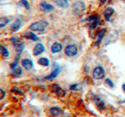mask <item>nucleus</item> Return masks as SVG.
<instances>
[{"mask_svg": "<svg viewBox=\"0 0 125 117\" xmlns=\"http://www.w3.org/2000/svg\"><path fill=\"white\" fill-rule=\"evenodd\" d=\"M49 23L46 20H38L34 22L30 25L29 28L31 31H37V32H43L48 27Z\"/></svg>", "mask_w": 125, "mask_h": 117, "instance_id": "1", "label": "nucleus"}, {"mask_svg": "<svg viewBox=\"0 0 125 117\" xmlns=\"http://www.w3.org/2000/svg\"><path fill=\"white\" fill-rule=\"evenodd\" d=\"M85 10H86L85 3L83 1H81V0L76 1L73 3V5L72 6L73 13L76 16H79V15L82 14L85 11Z\"/></svg>", "mask_w": 125, "mask_h": 117, "instance_id": "2", "label": "nucleus"}, {"mask_svg": "<svg viewBox=\"0 0 125 117\" xmlns=\"http://www.w3.org/2000/svg\"><path fill=\"white\" fill-rule=\"evenodd\" d=\"M11 41L13 43V45L16 51H17V52L18 54H21V52L24 49V46H25L24 42L21 41L20 39L17 38H11Z\"/></svg>", "mask_w": 125, "mask_h": 117, "instance_id": "3", "label": "nucleus"}, {"mask_svg": "<svg viewBox=\"0 0 125 117\" xmlns=\"http://www.w3.org/2000/svg\"><path fill=\"white\" fill-rule=\"evenodd\" d=\"M92 76L95 80L103 79V78L105 77V72L104 68L100 66H96L92 71Z\"/></svg>", "mask_w": 125, "mask_h": 117, "instance_id": "4", "label": "nucleus"}, {"mask_svg": "<svg viewBox=\"0 0 125 117\" xmlns=\"http://www.w3.org/2000/svg\"><path fill=\"white\" fill-rule=\"evenodd\" d=\"M65 55L68 57H73L75 56L78 53V49L76 45H68L66 46L64 49Z\"/></svg>", "mask_w": 125, "mask_h": 117, "instance_id": "5", "label": "nucleus"}, {"mask_svg": "<svg viewBox=\"0 0 125 117\" xmlns=\"http://www.w3.org/2000/svg\"><path fill=\"white\" fill-rule=\"evenodd\" d=\"M60 71H61V69L60 67V66H59L57 63H56V62H54V65L52 67V71L51 72V73L49 74L48 76L45 77V80H50L54 79V78H56L59 74H60Z\"/></svg>", "mask_w": 125, "mask_h": 117, "instance_id": "6", "label": "nucleus"}, {"mask_svg": "<svg viewBox=\"0 0 125 117\" xmlns=\"http://www.w3.org/2000/svg\"><path fill=\"white\" fill-rule=\"evenodd\" d=\"M39 8H40V10L42 12H44V13H51V12H52L55 9L54 6L52 5V4L48 3V2H44V1L41 2L40 5H39Z\"/></svg>", "mask_w": 125, "mask_h": 117, "instance_id": "7", "label": "nucleus"}, {"mask_svg": "<svg viewBox=\"0 0 125 117\" xmlns=\"http://www.w3.org/2000/svg\"><path fill=\"white\" fill-rule=\"evenodd\" d=\"M92 100L94 101V103H95V106L99 108V110H103V109L105 108V104L104 101L100 98V97L94 95L92 96Z\"/></svg>", "mask_w": 125, "mask_h": 117, "instance_id": "8", "label": "nucleus"}, {"mask_svg": "<svg viewBox=\"0 0 125 117\" xmlns=\"http://www.w3.org/2000/svg\"><path fill=\"white\" fill-rule=\"evenodd\" d=\"M45 48V45L42 44V43H38L34 45V49H33V55L34 56H40L41 54L44 52Z\"/></svg>", "mask_w": 125, "mask_h": 117, "instance_id": "9", "label": "nucleus"}, {"mask_svg": "<svg viewBox=\"0 0 125 117\" xmlns=\"http://www.w3.org/2000/svg\"><path fill=\"white\" fill-rule=\"evenodd\" d=\"M51 89H52V91L53 93H55L58 97H64L66 95V91H64L62 88H60V86L57 84H53L51 87Z\"/></svg>", "mask_w": 125, "mask_h": 117, "instance_id": "10", "label": "nucleus"}, {"mask_svg": "<svg viewBox=\"0 0 125 117\" xmlns=\"http://www.w3.org/2000/svg\"><path fill=\"white\" fill-rule=\"evenodd\" d=\"M22 73H23V69L19 66V64L11 68V74L15 78H19L22 75Z\"/></svg>", "mask_w": 125, "mask_h": 117, "instance_id": "11", "label": "nucleus"}, {"mask_svg": "<svg viewBox=\"0 0 125 117\" xmlns=\"http://www.w3.org/2000/svg\"><path fill=\"white\" fill-rule=\"evenodd\" d=\"M21 24H22L21 20L20 18H17V19H16L13 22V23L10 25V29L11 31H13V32H17V31H18L20 29H21Z\"/></svg>", "mask_w": 125, "mask_h": 117, "instance_id": "12", "label": "nucleus"}, {"mask_svg": "<svg viewBox=\"0 0 125 117\" xmlns=\"http://www.w3.org/2000/svg\"><path fill=\"white\" fill-rule=\"evenodd\" d=\"M105 33H106V29H105V28L100 29L99 31H98L97 34H96L97 40H96V41H95V45L99 46V45L101 44L102 40L103 39V38H104V36H105Z\"/></svg>", "mask_w": 125, "mask_h": 117, "instance_id": "13", "label": "nucleus"}, {"mask_svg": "<svg viewBox=\"0 0 125 117\" xmlns=\"http://www.w3.org/2000/svg\"><path fill=\"white\" fill-rule=\"evenodd\" d=\"M21 65L27 70H31L34 67V62L30 58H23V59H22Z\"/></svg>", "mask_w": 125, "mask_h": 117, "instance_id": "14", "label": "nucleus"}, {"mask_svg": "<svg viewBox=\"0 0 125 117\" xmlns=\"http://www.w3.org/2000/svg\"><path fill=\"white\" fill-rule=\"evenodd\" d=\"M62 50V45L59 41H55L51 46V52L53 54H56L60 52Z\"/></svg>", "mask_w": 125, "mask_h": 117, "instance_id": "15", "label": "nucleus"}, {"mask_svg": "<svg viewBox=\"0 0 125 117\" xmlns=\"http://www.w3.org/2000/svg\"><path fill=\"white\" fill-rule=\"evenodd\" d=\"M114 13V10L113 9L112 7H108L106 8L104 12H103V16L106 21L110 20V17H112V15Z\"/></svg>", "mask_w": 125, "mask_h": 117, "instance_id": "16", "label": "nucleus"}, {"mask_svg": "<svg viewBox=\"0 0 125 117\" xmlns=\"http://www.w3.org/2000/svg\"><path fill=\"white\" fill-rule=\"evenodd\" d=\"M24 38L29 39V40H31L33 41H38L39 40V38L38 35H36L35 34H34L32 31H27V32L24 33Z\"/></svg>", "mask_w": 125, "mask_h": 117, "instance_id": "17", "label": "nucleus"}, {"mask_svg": "<svg viewBox=\"0 0 125 117\" xmlns=\"http://www.w3.org/2000/svg\"><path fill=\"white\" fill-rule=\"evenodd\" d=\"M55 2H56L57 6L62 8V9H67L70 6L68 0H56Z\"/></svg>", "mask_w": 125, "mask_h": 117, "instance_id": "18", "label": "nucleus"}, {"mask_svg": "<svg viewBox=\"0 0 125 117\" xmlns=\"http://www.w3.org/2000/svg\"><path fill=\"white\" fill-rule=\"evenodd\" d=\"M0 56L2 58H6L10 56V52L6 47H5L2 45H0Z\"/></svg>", "mask_w": 125, "mask_h": 117, "instance_id": "19", "label": "nucleus"}, {"mask_svg": "<svg viewBox=\"0 0 125 117\" xmlns=\"http://www.w3.org/2000/svg\"><path fill=\"white\" fill-rule=\"evenodd\" d=\"M38 65H40L42 66H45V67H47L49 66L50 64V61L48 58L46 57H42L38 60Z\"/></svg>", "mask_w": 125, "mask_h": 117, "instance_id": "20", "label": "nucleus"}, {"mask_svg": "<svg viewBox=\"0 0 125 117\" xmlns=\"http://www.w3.org/2000/svg\"><path fill=\"white\" fill-rule=\"evenodd\" d=\"M49 112H50V113H51V114H52L53 116H60V115L61 114L62 110H61V108H60V107H58V106H54V107L50 108Z\"/></svg>", "mask_w": 125, "mask_h": 117, "instance_id": "21", "label": "nucleus"}, {"mask_svg": "<svg viewBox=\"0 0 125 117\" xmlns=\"http://www.w3.org/2000/svg\"><path fill=\"white\" fill-rule=\"evenodd\" d=\"M17 5L20 6H21V7H23V8H25L26 10H30V3L29 2L27 1V0H20V1L18 2L17 3Z\"/></svg>", "mask_w": 125, "mask_h": 117, "instance_id": "22", "label": "nucleus"}, {"mask_svg": "<svg viewBox=\"0 0 125 117\" xmlns=\"http://www.w3.org/2000/svg\"><path fill=\"white\" fill-rule=\"evenodd\" d=\"M10 23V19L6 17H0V28L6 27L8 23Z\"/></svg>", "mask_w": 125, "mask_h": 117, "instance_id": "23", "label": "nucleus"}, {"mask_svg": "<svg viewBox=\"0 0 125 117\" xmlns=\"http://www.w3.org/2000/svg\"><path fill=\"white\" fill-rule=\"evenodd\" d=\"M87 20H88V22H90V23L95 22L97 20H99V17L97 14H94V15H92V16H90V17H88Z\"/></svg>", "mask_w": 125, "mask_h": 117, "instance_id": "24", "label": "nucleus"}, {"mask_svg": "<svg viewBox=\"0 0 125 117\" xmlns=\"http://www.w3.org/2000/svg\"><path fill=\"white\" fill-rule=\"evenodd\" d=\"M102 23L101 20H97V21H95V22H92V23H90V28L91 29H95L97 28V27L100 25Z\"/></svg>", "mask_w": 125, "mask_h": 117, "instance_id": "25", "label": "nucleus"}, {"mask_svg": "<svg viewBox=\"0 0 125 117\" xmlns=\"http://www.w3.org/2000/svg\"><path fill=\"white\" fill-rule=\"evenodd\" d=\"M105 84L111 88H113V87H114V84H113V80L109 79V78H106V79L105 80Z\"/></svg>", "mask_w": 125, "mask_h": 117, "instance_id": "26", "label": "nucleus"}, {"mask_svg": "<svg viewBox=\"0 0 125 117\" xmlns=\"http://www.w3.org/2000/svg\"><path fill=\"white\" fill-rule=\"evenodd\" d=\"M6 91H4L3 89L2 88H0V101L2 100L5 98V97H6Z\"/></svg>", "mask_w": 125, "mask_h": 117, "instance_id": "27", "label": "nucleus"}, {"mask_svg": "<svg viewBox=\"0 0 125 117\" xmlns=\"http://www.w3.org/2000/svg\"><path fill=\"white\" fill-rule=\"evenodd\" d=\"M77 84H72L70 86V89L72 90V91H75L77 89Z\"/></svg>", "mask_w": 125, "mask_h": 117, "instance_id": "28", "label": "nucleus"}, {"mask_svg": "<svg viewBox=\"0 0 125 117\" xmlns=\"http://www.w3.org/2000/svg\"><path fill=\"white\" fill-rule=\"evenodd\" d=\"M99 2H100L102 4H105V2H107V0H99Z\"/></svg>", "mask_w": 125, "mask_h": 117, "instance_id": "29", "label": "nucleus"}, {"mask_svg": "<svg viewBox=\"0 0 125 117\" xmlns=\"http://www.w3.org/2000/svg\"><path fill=\"white\" fill-rule=\"evenodd\" d=\"M122 90L124 91V92H125V84H124L122 85Z\"/></svg>", "mask_w": 125, "mask_h": 117, "instance_id": "30", "label": "nucleus"}, {"mask_svg": "<svg viewBox=\"0 0 125 117\" xmlns=\"http://www.w3.org/2000/svg\"><path fill=\"white\" fill-rule=\"evenodd\" d=\"M0 1H1V0H0Z\"/></svg>", "mask_w": 125, "mask_h": 117, "instance_id": "31", "label": "nucleus"}]
</instances>
